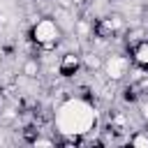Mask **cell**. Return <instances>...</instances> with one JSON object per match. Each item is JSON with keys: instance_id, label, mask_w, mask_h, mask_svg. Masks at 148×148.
Here are the masks:
<instances>
[{"instance_id": "6da1fadb", "label": "cell", "mask_w": 148, "mask_h": 148, "mask_svg": "<svg viewBox=\"0 0 148 148\" xmlns=\"http://www.w3.org/2000/svg\"><path fill=\"white\" fill-rule=\"evenodd\" d=\"M53 125L67 143H79L81 136L92 132L97 125V111L90 99L86 97H67L58 102L53 113Z\"/></svg>"}, {"instance_id": "7a4b0ae2", "label": "cell", "mask_w": 148, "mask_h": 148, "mask_svg": "<svg viewBox=\"0 0 148 148\" xmlns=\"http://www.w3.org/2000/svg\"><path fill=\"white\" fill-rule=\"evenodd\" d=\"M62 37V30L60 25L56 23L53 16H37V21L32 23V30H30V39L44 49V51H51Z\"/></svg>"}, {"instance_id": "3957f363", "label": "cell", "mask_w": 148, "mask_h": 148, "mask_svg": "<svg viewBox=\"0 0 148 148\" xmlns=\"http://www.w3.org/2000/svg\"><path fill=\"white\" fill-rule=\"evenodd\" d=\"M130 67H132V60L125 56V53H109L104 58V76L109 81H123L127 74H130Z\"/></svg>"}, {"instance_id": "277c9868", "label": "cell", "mask_w": 148, "mask_h": 148, "mask_svg": "<svg viewBox=\"0 0 148 148\" xmlns=\"http://www.w3.org/2000/svg\"><path fill=\"white\" fill-rule=\"evenodd\" d=\"M83 67V60H81V56L76 53V51H67L62 58H60V62H58V72L62 74V76H74L79 69Z\"/></svg>"}, {"instance_id": "5b68a950", "label": "cell", "mask_w": 148, "mask_h": 148, "mask_svg": "<svg viewBox=\"0 0 148 148\" xmlns=\"http://www.w3.org/2000/svg\"><path fill=\"white\" fill-rule=\"evenodd\" d=\"M72 12L74 9H67V7H53V18H56V23L60 25V30H62V35H67V32H74V23H76V18L72 16Z\"/></svg>"}, {"instance_id": "8992f818", "label": "cell", "mask_w": 148, "mask_h": 148, "mask_svg": "<svg viewBox=\"0 0 148 148\" xmlns=\"http://www.w3.org/2000/svg\"><path fill=\"white\" fill-rule=\"evenodd\" d=\"M95 35V21L88 18V16H79L76 23H74V37L79 39H90Z\"/></svg>"}, {"instance_id": "52a82bcc", "label": "cell", "mask_w": 148, "mask_h": 148, "mask_svg": "<svg viewBox=\"0 0 148 148\" xmlns=\"http://www.w3.org/2000/svg\"><path fill=\"white\" fill-rule=\"evenodd\" d=\"M132 62L136 67L148 69V39H141L139 44L132 46Z\"/></svg>"}, {"instance_id": "ba28073f", "label": "cell", "mask_w": 148, "mask_h": 148, "mask_svg": "<svg viewBox=\"0 0 148 148\" xmlns=\"http://www.w3.org/2000/svg\"><path fill=\"white\" fill-rule=\"evenodd\" d=\"M81 60H83V67L88 69V72H102V67H104V58L97 53V51H88V53H83L81 56Z\"/></svg>"}, {"instance_id": "9c48e42d", "label": "cell", "mask_w": 148, "mask_h": 148, "mask_svg": "<svg viewBox=\"0 0 148 148\" xmlns=\"http://www.w3.org/2000/svg\"><path fill=\"white\" fill-rule=\"evenodd\" d=\"M39 60L37 58H28L25 62H23V76L25 79H37L39 76Z\"/></svg>"}, {"instance_id": "30bf717a", "label": "cell", "mask_w": 148, "mask_h": 148, "mask_svg": "<svg viewBox=\"0 0 148 148\" xmlns=\"http://www.w3.org/2000/svg\"><path fill=\"white\" fill-rule=\"evenodd\" d=\"M127 141L132 146H136V148H148V132H134Z\"/></svg>"}, {"instance_id": "8fae6325", "label": "cell", "mask_w": 148, "mask_h": 148, "mask_svg": "<svg viewBox=\"0 0 148 148\" xmlns=\"http://www.w3.org/2000/svg\"><path fill=\"white\" fill-rule=\"evenodd\" d=\"M18 120V111L16 109H2L0 111V123H14Z\"/></svg>"}, {"instance_id": "7c38bea8", "label": "cell", "mask_w": 148, "mask_h": 148, "mask_svg": "<svg viewBox=\"0 0 148 148\" xmlns=\"http://www.w3.org/2000/svg\"><path fill=\"white\" fill-rule=\"evenodd\" d=\"M53 143H56V141L49 139V136H35V139H32V146H35V148H39V146H53Z\"/></svg>"}, {"instance_id": "4fadbf2b", "label": "cell", "mask_w": 148, "mask_h": 148, "mask_svg": "<svg viewBox=\"0 0 148 148\" xmlns=\"http://www.w3.org/2000/svg\"><path fill=\"white\" fill-rule=\"evenodd\" d=\"M53 5H58V7H67V9H74V0H53Z\"/></svg>"}, {"instance_id": "5bb4252c", "label": "cell", "mask_w": 148, "mask_h": 148, "mask_svg": "<svg viewBox=\"0 0 148 148\" xmlns=\"http://www.w3.org/2000/svg\"><path fill=\"white\" fill-rule=\"evenodd\" d=\"M139 109H141V118H143V120H146V123H148V102H146V99H143V102H141V104H139Z\"/></svg>"}, {"instance_id": "9a60e30c", "label": "cell", "mask_w": 148, "mask_h": 148, "mask_svg": "<svg viewBox=\"0 0 148 148\" xmlns=\"http://www.w3.org/2000/svg\"><path fill=\"white\" fill-rule=\"evenodd\" d=\"M99 2H106V5H111V2H113V0H99Z\"/></svg>"}, {"instance_id": "2e32d148", "label": "cell", "mask_w": 148, "mask_h": 148, "mask_svg": "<svg viewBox=\"0 0 148 148\" xmlns=\"http://www.w3.org/2000/svg\"><path fill=\"white\" fill-rule=\"evenodd\" d=\"M0 65H2V49H0Z\"/></svg>"}]
</instances>
